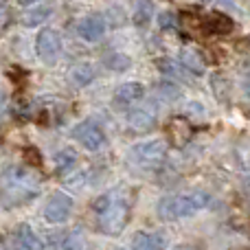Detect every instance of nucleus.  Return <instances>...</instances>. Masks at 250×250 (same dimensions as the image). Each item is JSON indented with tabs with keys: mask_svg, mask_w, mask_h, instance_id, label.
Here are the masks:
<instances>
[{
	"mask_svg": "<svg viewBox=\"0 0 250 250\" xmlns=\"http://www.w3.org/2000/svg\"><path fill=\"white\" fill-rule=\"evenodd\" d=\"M171 250H198V248H193V246H187V244H180V246H176V248H171Z\"/></svg>",
	"mask_w": 250,
	"mask_h": 250,
	"instance_id": "nucleus-25",
	"label": "nucleus"
},
{
	"mask_svg": "<svg viewBox=\"0 0 250 250\" xmlns=\"http://www.w3.org/2000/svg\"><path fill=\"white\" fill-rule=\"evenodd\" d=\"M151 18H154V4L151 2H136V9H134V24L145 26Z\"/></svg>",
	"mask_w": 250,
	"mask_h": 250,
	"instance_id": "nucleus-18",
	"label": "nucleus"
},
{
	"mask_svg": "<svg viewBox=\"0 0 250 250\" xmlns=\"http://www.w3.org/2000/svg\"><path fill=\"white\" fill-rule=\"evenodd\" d=\"M167 160V143L156 138V141L136 143L127 149V163L138 171H156Z\"/></svg>",
	"mask_w": 250,
	"mask_h": 250,
	"instance_id": "nucleus-4",
	"label": "nucleus"
},
{
	"mask_svg": "<svg viewBox=\"0 0 250 250\" xmlns=\"http://www.w3.org/2000/svg\"><path fill=\"white\" fill-rule=\"evenodd\" d=\"M97 77V70L92 64H88V62H83V64H77L73 68V79L77 86H88V83L92 82V79Z\"/></svg>",
	"mask_w": 250,
	"mask_h": 250,
	"instance_id": "nucleus-17",
	"label": "nucleus"
},
{
	"mask_svg": "<svg viewBox=\"0 0 250 250\" xmlns=\"http://www.w3.org/2000/svg\"><path fill=\"white\" fill-rule=\"evenodd\" d=\"M48 16H51V7H48V4H33V7H29L22 13V24L38 26V24H42Z\"/></svg>",
	"mask_w": 250,
	"mask_h": 250,
	"instance_id": "nucleus-16",
	"label": "nucleus"
},
{
	"mask_svg": "<svg viewBox=\"0 0 250 250\" xmlns=\"http://www.w3.org/2000/svg\"><path fill=\"white\" fill-rule=\"evenodd\" d=\"M145 97V86L141 82H125L114 90L112 105L117 110H125L129 105H134L136 101H141Z\"/></svg>",
	"mask_w": 250,
	"mask_h": 250,
	"instance_id": "nucleus-8",
	"label": "nucleus"
},
{
	"mask_svg": "<svg viewBox=\"0 0 250 250\" xmlns=\"http://www.w3.org/2000/svg\"><path fill=\"white\" fill-rule=\"evenodd\" d=\"M180 64L185 70L193 75H204L207 73V60L202 57V53L195 48H182L180 51Z\"/></svg>",
	"mask_w": 250,
	"mask_h": 250,
	"instance_id": "nucleus-11",
	"label": "nucleus"
},
{
	"mask_svg": "<svg viewBox=\"0 0 250 250\" xmlns=\"http://www.w3.org/2000/svg\"><path fill=\"white\" fill-rule=\"evenodd\" d=\"M53 165H55V171L60 176H64V173H68L77 165V151L73 147H64V149H60L53 156Z\"/></svg>",
	"mask_w": 250,
	"mask_h": 250,
	"instance_id": "nucleus-15",
	"label": "nucleus"
},
{
	"mask_svg": "<svg viewBox=\"0 0 250 250\" xmlns=\"http://www.w3.org/2000/svg\"><path fill=\"white\" fill-rule=\"evenodd\" d=\"M211 195L207 191H191V193H180V195H167L158 202V217L163 222H176L182 217L195 215L208 204Z\"/></svg>",
	"mask_w": 250,
	"mask_h": 250,
	"instance_id": "nucleus-3",
	"label": "nucleus"
},
{
	"mask_svg": "<svg viewBox=\"0 0 250 250\" xmlns=\"http://www.w3.org/2000/svg\"><path fill=\"white\" fill-rule=\"evenodd\" d=\"M127 123H129V127L136 129V132H149L156 125V117L145 108H134L127 112Z\"/></svg>",
	"mask_w": 250,
	"mask_h": 250,
	"instance_id": "nucleus-13",
	"label": "nucleus"
},
{
	"mask_svg": "<svg viewBox=\"0 0 250 250\" xmlns=\"http://www.w3.org/2000/svg\"><path fill=\"white\" fill-rule=\"evenodd\" d=\"M4 112H7V99H4V95L0 92V121H2Z\"/></svg>",
	"mask_w": 250,
	"mask_h": 250,
	"instance_id": "nucleus-23",
	"label": "nucleus"
},
{
	"mask_svg": "<svg viewBox=\"0 0 250 250\" xmlns=\"http://www.w3.org/2000/svg\"><path fill=\"white\" fill-rule=\"evenodd\" d=\"M77 31L86 42H97V40H101L105 33V18L104 16H86L79 22Z\"/></svg>",
	"mask_w": 250,
	"mask_h": 250,
	"instance_id": "nucleus-10",
	"label": "nucleus"
},
{
	"mask_svg": "<svg viewBox=\"0 0 250 250\" xmlns=\"http://www.w3.org/2000/svg\"><path fill=\"white\" fill-rule=\"evenodd\" d=\"M86 248V239H83L82 230L73 229L68 235L64 237V244H62V250H83Z\"/></svg>",
	"mask_w": 250,
	"mask_h": 250,
	"instance_id": "nucleus-19",
	"label": "nucleus"
},
{
	"mask_svg": "<svg viewBox=\"0 0 250 250\" xmlns=\"http://www.w3.org/2000/svg\"><path fill=\"white\" fill-rule=\"evenodd\" d=\"M97 229L108 237H117L125 230L132 215V193L125 189H112L92 202Z\"/></svg>",
	"mask_w": 250,
	"mask_h": 250,
	"instance_id": "nucleus-2",
	"label": "nucleus"
},
{
	"mask_svg": "<svg viewBox=\"0 0 250 250\" xmlns=\"http://www.w3.org/2000/svg\"><path fill=\"white\" fill-rule=\"evenodd\" d=\"M132 250H165V237L160 233H136Z\"/></svg>",
	"mask_w": 250,
	"mask_h": 250,
	"instance_id": "nucleus-14",
	"label": "nucleus"
},
{
	"mask_svg": "<svg viewBox=\"0 0 250 250\" xmlns=\"http://www.w3.org/2000/svg\"><path fill=\"white\" fill-rule=\"evenodd\" d=\"M158 24L163 26V29H176V24H178L176 13L173 11H163L160 13V18H158Z\"/></svg>",
	"mask_w": 250,
	"mask_h": 250,
	"instance_id": "nucleus-21",
	"label": "nucleus"
},
{
	"mask_svg": "<svg viewBox=\"0 0 250 250\" xmlns=\"http://www.w3.org/2000/svg\"><path fill=\"white\" fill-rule=\"evenodd\" d=\"M244 92H246V97L250 99V75L246 77V82H244Z\"/></svg>",
	"mask_w": 250,
	"mask_h": 250,
	"instance_id": "nucleus-24",
	"label": "nucleus"
},
{
	"mask_svg": "<svg viewBox=\"0 0 250 250\" xmlns=\"http://www.w3.org/2000/svg\"><path fill=\"white\" fill-rule=\"evenodd\" d=\"M202 26L208 35H224L233 31V20L222 13H211V16H204Z\"/></svg>",
	"mask_w": 250,
	"mask_h": 250,
	"instance_id": "nucleus-12",
	"label": "nucleus"
},
{
	"mask_svg": "<svg viewBox=\"0 0 250 250\" xmlns=\"http://www.w3.org/2000/svg\"><path fill=\"white\" fill-rule=\"evenodd\" d=\"M73 138L79 141L86 149L97 151L105 145V132L95 121H82L73 127Z\"/></svg>",
	"mask_w": 250,
	"mask_h": 250,
	"instance_id": "nucleus-6",
	"label": "nucleus"
},
{
	"mask_svg": "<svg viewBox=\"0 0 250 250\" xmlns=\"http://www.w3.org/2000/svg\"><path fill=\"white\" fill-rule=\"evenodd\" d=\"M9 246H11V250H42V242L29 224H20L11 233Z\"/></svg>",
	"mask_w": 250,
	"mask_h": 250,
	"instance_id": "nucleus-9",
	"label": "nucleus"
},
{
	"mask_svg": "<svg viewBox=\"0 0 250 250\" xmlns=\"http://www.w3.org/2000/svg\"><path fill=\"white\" fill-rule=\"evenodd\" d=\"M11 9L7 7V4H0V33H2L4 29H7L9 24H11Z\"/></svg>",
	"mask_w": 250,
	"mask_h": 250,
	"instance_id": "nucleus-22",
	"label": "nucleus"
},
{
	"mask_svg": "<svg viewBox=\"0 0 250 250\" xmlns=\"http://www.w3.org/2000/svg\"><path fill=\"white\" fill-rule=\"evenodd\" d=\"M105 64H108L112 70H119V73H121L123 68H127V66H129V60H127V57H123V55H119V53H114L112 57H108V62H105Z\"/></svg>",
	"mask_w": 250,
	"mask_h": 250,
	"instance_id": "nucleus-20",
	"label": "nucleus"
},
{
	"mask_svg": "<svg viewBox=\"0 0 250 250\" xmlns=\"http://www.w3.org/2000/svg\"><path fill=\"white\" fill-rule=\"evenodd\" d=\"M40 176L24 165H7L0 171V204L9 211L33 202L40 195Z\"/></svg>",
	"mask_w": 250,
	"mask_h": 250,
	"instance_id": "nucleus-1",
	"label": "nucleus"
},
{
	"mask_svg": "<svg viewBox=\"0 0 250 250\" xmlns=\"http://www.w3.org/2000/svg\"><path fill=\"white\" fill-rule=\"evenodd\" d=\"M73 207H75V202L70 195H66L64 191H55L46 200V204H44V220L48 224H62V222H66L70 217Z\"/></svg>",
	"mask_w": 250,
	"mask_h": 250,
	"instance_id": "nucleus-5",
	"label": "nucleus"
},
{
	"mask_svg": "<svg viewBox=\"0 0 250 250\" xmlns=\"http://www.w3.org/2000/svg\"><path fill=\"white\" fill-rule=\"evenodd\" d=\"M35 51H38V57L46 64H53V62L60 57L62 51V38L55 29H42L35 40Z\"/></svg>",
	"mask_w": 250,
	"mask_h": 250,
	"instance_id": "nucleus-7",
	"label": "nucleus"
}]
</instances>
